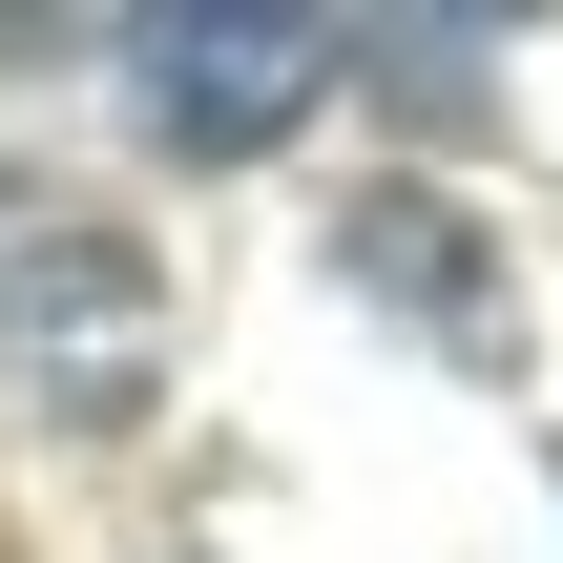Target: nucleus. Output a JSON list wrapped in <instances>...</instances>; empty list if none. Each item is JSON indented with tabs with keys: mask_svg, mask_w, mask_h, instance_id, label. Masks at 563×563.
<instances>
[{
	"mask_svg": "<svg viewBox=\"0 0 563 563\" xmlns=\"http://www.w3.org/2000/svg\"><path fill=\"white\" fill-rule=\"evenodd\" d=\"M355 42L334 21H292V0H209V21H146V146H188V167H251V146H292L313 125V84H334Z\"/></svg>",
	"mask_w": 563,
	"mask_h": 563,
	"instance_id": "obj_1",
	"label": "nucleus"
}]
</instances>
